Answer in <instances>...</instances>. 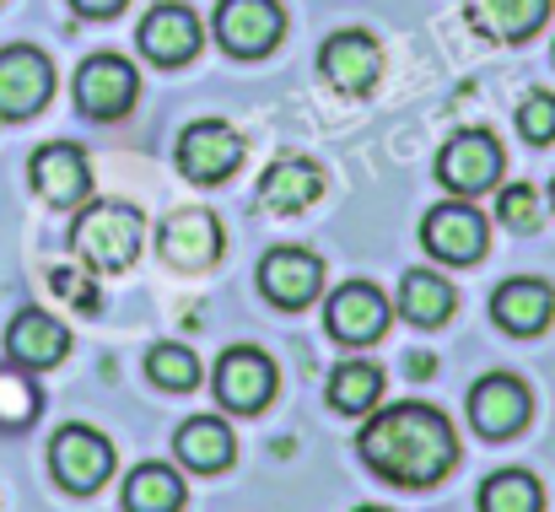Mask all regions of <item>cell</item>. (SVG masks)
Listing matches in <instances>:
<instances>
[{
  "instance_id": "obj_1",
  "label": "cell",
  "mask_w": 555,
  "mask_h": 512,
  "mask_svg": "<svg viewBox=\"0 0 555 512\" xmlns=\"http://www.w3.org/2000/svg\"><path fill=\"white\" fill-rule=\"evenodd\" d=\"M367 470H377L388 486H437L459 464V437L453 421L437 405H388L377 410L362 437H357Z\"/></svg>"
},
{
  "instance_id": "obj_2",
  "label": "cell",
  "mask_w": 555,
  "mask_h": 512,
  "mask_svg": "<svg viewBox=\"0 0 555 512\" xmlns=\"http://www.w3.org/2000/svg\"><path fill=\"white\" fill-rule=\"evenodd\" d=\"M70 248L87 270H103V276H119L135 265L141 254V210L135 205H119V200H98L76 216L70 227Z\"/></svg>"
},
{
  "instance_id": "obj_3",
  "label": "cell",
  "mask_w": 555,
  "mask_h": 512,
  "mask_svg": "<svg viewBox=\"0 0 555 512\" xmlns=\"http://www.w3.org/2000/svg\"><path fill=\"white\" fill-rule=\"evenodd\" d=\"M49 470L65 491H98L108 475H114V443L98 432V426H60L54 443H49Z\"/></svg>"
},
{
  "instance_id": "obj_4",
  "label": "cell",
  "mask_w": 555,
  "mask_h": 512,
  "mask_svg": "<svg viewBox=\"0 0 555 512\" xmlns=\"http://www.w3.org/2000/svg\"><path fill=\"white\" fill-rule=\"evenodd\" d=\"M135 92H141V76L119 54H87L81 71H76V108L87 119H119V114H130Z\"/></svg>"
},
{
  "instance_id": "obj_5",
  "label": "cell",
  "mask_w": 555,
  "mask_h": 512,
  "mask_svg": "<svg viewBox=\"0 0 555 512\" xmlns=\"http://www.w3.org/2000/svg\"><path fill=\"white\" fill-rule=\"evenodd\" d=\"M281 33H286V16L275 0H221L216 5V38L237 60L270 54L281 43Z\"/></svg>"
},
{
  "instance_id": "obj_6",
  "label": "cell",
  "mask_w": 555,
  "mask_h": 512,
  "mask_svg": "<svg viewBox=\"0 0 555 512\" xmlns=\"http://www.w3.org/2000/svg\"><path fill=\"white\" fill-rule=\"evenodd\" d=\"M54 92V65L49 54L11 43L0 49V119H33Z\"/></svg>"
},
{
  "instance_id": "obj_7",
  "label": "cell",
  "mask_w": 555,
  "mask_h": 512,
  "mask_svg": "<svg viewBox=\"0 0 555 512\" xmlns=\"http://www.w3.org/2000/svg\"><path fill=\"white\" fill-rule=\"evenodd\" d=\"M243 163V136L221 119H194L179 136V172L189 183H221Z\"/></svg>"
},
{
  "instance_id": "obj_8",
  "label": "cell",
  "mask_w": 555,
  "mask_h": 512,
  "mask_svg": "<svg viewBox=\"0 0 555 512\" xmlns=\"http://www.w3.org/2000/svg\"><path fill=\"white\" fill-rule=\"evenodd\" d=\"M275 394V361L254 345H232L216 361V399L237 415H259Z\"/></svg>"
},
{
  "instance_id": "obj_9",
  "label": "cell",
  "mask_w": 555,
  "mask_h": 512,
  "mask_svg": "<svg viewBox=\"0 0 555 512\" xmlns=\"http://www.w3.org/2000/svg\"><path fill=\"white\" fill-rule=\"evenodd\" d=\"M421 243L431 259L442 265H475L486 254V221L480 210H469L464 200H448V205H431L426 221H421Z\"/></svg>"
},
{
  "instance_id": "obj_10",
  "label": "cell",
  "mask_w": 555,
  "mask_h": 512,
  "mask_svg": "<svg viewBox=\"0 0 555 512\" xmlns=\"http://www.w3.org/2000/svg\"><path fill=\"white\" fill-rule=\"evenodd\" d=\"M469 421H475V432L491 437V443L524 432V421H529V388H524V377H513V372H486V377L469 388Z\"/></svg>"
},
{
  "instance_id": "obj_11",
  "label": "cell",
  "mask_w": 555,
  "mask_h": 512,
  "mask_svg": "<svg viewBox=\"0 0 555 512\" xmlns=\"http://www.w3.org/2000/svg\"><path fill=\"white\" fill-rule=\"evenodd\" d=\"M377 71H383V49H377V38L362 33V27H346V33L324 38V49H319V76H324L335 92L362 98V92H372Z\"/></svg>"
},
{
  "instance_id": "obj_12",
  "label": "cell",
  "mask_w": 555,
  "mask_h": 512,
  "mask_svg": "<svg viewBox=\"0 0 555 512\" xmlns=\"http://www.w3.org/2000/svg\"><path fill=\"white\" fill-rule=\"evenodd\" d=\"M437 178L453 194H486L502 178V146H496V136H486V130L453 136L442 146V157H437Z\"/></svg>"
},
{
  "instance_id": "obj_13",
  "label": "cell",
  "mask_w": 555,
  "mask_h": 512,
  "mask_svg": "<svg viewBox=\"0 0 555 512\" xmlns=\"http://www.w3.org/2000/svg\"><path fill=\"white\" fill-rule=\"evenodd\" d=\"M319 286H324V265H319V254H308V248H270L264 254V265H259V292L275 303V308H302V303H313L319 297Z\"/></svg>"
},
{
  "instance_id": "obj_14",
  "label": "cell",
  "mask_w": 555,
  "mask_h": 512,
  "mask_svg": "<svg viewBox=\"0 0 555 512\" xmlns=\"http://www.w3.org/2000/svg\"><path fill=\"white\" fill-rule=\"evenodd\" d=\"M157 254L173 270H205L221 259V221L210 210H173L157 227Z\"/></svg>"
},
{
  "instance_id": "obj_15",
  "label": "cell",
  "mask_w": 555,
  "mask_h": 512,
  "mask_svg": "<svg viewBox=\"0 0 555 512\" xmlns=\"http://www.w3.org/2000/svg\"><path fill=\"white\" fill-rule=\"evenodd\" d=\"M33 189L49 200V205H81L87 194H92V163H87V152L81 146H70V141H49V146H38L33 152Z\"/></svg>"
},
{
  "instance_id": "obj_16",
  "label": "cell",
  "mask_w": 555,
  "mask_h": 512,
  "mask_svg": "<svg viewBox=\"0 0 555 512\" xmlns=\"http://www.w3.org/2000/svg\"><path fill=\"white\" fill-rule=\"evenodd\" d=\"M324 324H330V335L346 345H367L377 341L383 330H388V297L367 286V281H346L335 297H330V308H324Z\"/></svg>"
},
{
  "instance_id": "obj_17",
  "label": "cell",
  "mask_w": 555,
  "mask_h": 512,
  "mask_svg": "<svg viewBox=\"0 0 555 512\" xmlns=\"http://www.w3.org/2000/svg\"><path fill=\"white\" fill-rule=\"evenodd\" d=\"M5 350H11L16 367H54L70 350V330L54 313H43V308H22L11 319V330H5Z\"/></svg>"
},
{
  "instance_id": "obj_18",
  "label": "cell",
  "mask_w": 555,
  "mask_h": 512,
  "mask_svg": "<svg viewBox=\"0 0 555 512\" xmlns=\"http://www.w3.org/2000/svg\"><path fill=\"white\" fill-rule=\"evenodd\" d=\"M319 194H324V172L313 168L308 157H281V163H270L264 178H259V205H264L270 216H297V210H308Z\"/></svg>"
},
{
  "instance_id": "obj_19",
  "label": "cell",
  "mask_w": 555,
  "mask_h": 512,
  "mask_svg": "<svg viewBox=\"0 0 555 512\" xmlns=\"http://www.w3.org/2000/svg\"><path fill=\"white\" fill-rule=\"evenodd\" d=\"M464 11H469V27L486 33L491 43H524L551 16V0H464Z\"/></svg>"
},
{
  "instance_id": "obj_20",
  "label": "cell",
  "mask_w": 555,
  "mask_h": 512,
  "mask_svg": "<svg viewBox=\"0 0 555 512\" xmlns=\"http://www.w3.org/2000/svg\"><path fill=\"white\" fill-rule=\"evenodd\" d=\"M141 49L157 65H184V60H194V49H199V16L189 5H157L141 22Z\"/></svg>"
},
{
  "instance_id": "obj_21",
  "label": "cell",
  "mask_w": 555,
  "mask_h": 512,
  "mask_svg": "<svg viewBox=\"0 0 555 512\" xmlns=\"http://www.w3.org/2000/svg\"><path fill=\"white\" fill-rule=\"evenodd\" d=\"M491 313H496V324H502L507 335H540V330L551 324L555 297H551V286H545V281H534V276H518V281L496 286V297H491Z\"/></svg>"
},
{
  "instance_id": "obj_22",
  "label": "cell",
  "mask_w": 555,
  "mask_h": 512,
  "mask_svg": "<svg viewBox=\"0 0 555 512\" xmlns=\"http://www.w3.org/2000/svg\"><path fill=\"white\" fill-rule=\"evenodd\" d=\"M173 443H179V459H184L194 475H221V470L232 464V453H237L227 421H216V415H194V421H184Z\"/></svg>"
},
{
  "instance_id": "obj_23",
  "label": "cell",
  "mask_w": 555,
  "mask_h": 512,
  "mask_svg": "<svg viewBox=\"0 0 555 512\" xmlns=\"http://www.w3.org/2000/svg\"><path fill=\"white\" fill-rule=\"evenodd\" d=\"M399 308H404L410 324L437 330V324H448V313L459 308V297H453V286H448L442 276H431V270H410L404 286H399Z\"/></svg>"
},
{
  "instance_id": "obj_24",
  "label": "cell",
  "mask_w": 555,
  "mask_h": 512,
  "mask_svg": "<svg viewBox=\"0 0 555 512\" xmlns=\"http://www.w3.org/2000/svg\"><path fill=\"white\" fill-rule=\"evenodd\" d=\"M184 508V481L168 464H135L125 481V512H179Z\"/></svg>"
},
{
  "instance_id": "obj_25",
  "label": "cell",
  "mask_w": 555,
  "mask_h": 512,
  "mask_svg": "<svg viewBox=\"0 0 555 512\" xmlns=\"http://www.w3.org/2000/svg\"><path fill=\"white\" fill-rule=\"evenodd\" d=\"M377 394H383V372H377L372 361H340V367L330 372V405L346 410V415L372 410Z\"/></svg>"
},
{
  "instance_id": "obj_26",
  "label": "cell",
  "mask_w": 555,
  "mask_h": 512,
  "mask_svg": "<svg viewBox=\"0 0 555 512\" xmlns=\"http://www.w3.org/2000/svg\"><path fill=\"white\" fill-rule=\"evenodd\" d=\"M545 508V491L529 470H496L486 486H480V512H540Z\"/></svg>"
},
{
  "instance_id": "obj_27",
  "label": "cell",
  "mask_w": 555,
  "mask_h": 512,
  "mask_svg": "<svg viewBox=\"0 0 555 512\" xmlns=\"http://www.w3.org/2000/svg\"><path fill=\"white\" fill-rule=\"evenodd\" d=\"M38 410H43L38 383H33L27 372L5 367V372H0V426H5V432H22V426L38 421Z\"/></svg>"
},
{
  "instance_id": "obj_28",
  "label": "cell",
  "mask_w": 555,
  "mask_h": 512,
  "mask_svg": "<svg viewBox=\"0 0 555 512\" xmlns=\"http://www.w3.org/2000/svg\"><path fill=\"white\" fill-rule=\"evenodd\" d=\"M146 377H152L163 394H189V388L199 383V361H194L189 345H157V350L146 356Z\"/></svg>"
},
{
  "instance_id": "obj_29",
  "label": "cell",
  "mask_w": 555,
  "mask_h": 512,
  "mask_svg": "<svg viewBox=\"0 0 555 512\" xmlns=\"http://www.w3.org/2000/svg\"><path fill=\"white\" fill-rule=\"evenodd\" d=\"M49 286H54V297H65V303L81 308V313H98V308H103V292L92 286V276H87L81 265H76V270H70V265H54V270H49Z\"/></svg>"
},
{
  "instance_id": "obj_30",
  "label": "cell",
  "mask_w": 555,
  "mask_h": 512,
  "mask_svg": "<svg viewBox=\"0 0 555 512\" xmlns=\"http://www.w3.org/2000/svg\"><path fill=\"white\" fill-rule=\"evenodd\" d=\"M518 136L529 146H551L555 141V98L551 92H529L524 108H518Z\"/></svg>"
},
{
  "instance_id": "obj_31",
  "label": "cell",
  "mask_w": 555,
  "mask_h": 512,
  "mask_svg": "<svg viewBox=\"0 0 555 512\" xmlns=\"http://www.w3.org/2000/svg\"><path fill=\"white\" fill-rule=\"evenodd\" d=\"M496 216H502L507 227L529 232V227L540 221V194H534L529 183H507V189H502V200H496Z\"/></svg>"
},
{
  "instance_id": "obj_32",
  "label": "cell",
  "mask_w": 555,
  "mask_h": 512,
  "mask_svg": "<svg viewBox=\"0 0 555 512\" xmlns=\"http://www.w3.org/2000/svg\"><path fill=\"white\" fill-rule=\"evenodd\" d=\"M70 5H76L81 16H114V11H119L125 0H70Z\"/></svg>"
},
{
  "instance_id": "obj_33",
  "label": "cell",
  "mask_w": 555,
  "mask_h": 512,
  "mask_svg": "<svg viewBox=\"0 0 555 512\" xmlns=\"http://www.w3.org/2000/svg\"><path fill=\"white\" fill-rule=\"evenodd\" d=\"M431 372V356H410V377H426Z\"/></svg>"
},
{
  "instance_id": "obj_34",
  "label": "cell",
  "mask_w": 555,
  "mask_h": 512,
  "mask_svg": "<svg viewBox=\"0 0 555 512\" xmlns=\"http://www.w3.org/2000/svg\"><path fill=\"white\" fill-rule=\"evenodd\" d=\"M551 205H555V178H551Z\"/></svg>"
},
{
  "instance_id": "obj_35",
  "label": "cell",
  "mask_w": 555,
  "mask_h": 512,
  "mask_svg": "<svg viewBox=\"0 0 555 512\" xmlns=\"http://www.w3.org/2000/svg\"><path fill=\"white\" fill-rule=\"evenodd\" d=\"M357 512H383V508H357Z\"/></svg>"
}]
</instances>
